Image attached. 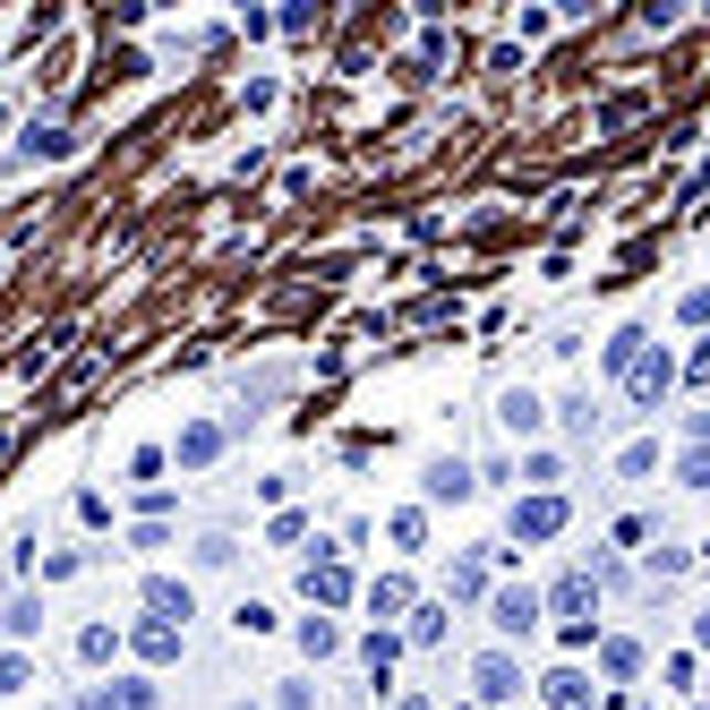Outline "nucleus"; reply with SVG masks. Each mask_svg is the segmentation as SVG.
I'll return each mask as SVG.
<instances>
[{"label": "nucleus", "instance_id": "obj_1", "mask_svg": "<svg viewBox=\"0 0 710 710\" xmlns=\"http://www.w3.org/2000/svg\"><path fill=\"white\" fill-rule=\"evenodd\" d=\"M488 608H497V634H531V625H540V608H549V599H540L531 582H514V591H488Z\"/></svg>", "mask_w": 710, "mask_h": 710}, {"label": "nucleus", "instance_id": "obj_2", "mask_svg": "<svg viewBox=\"0 0 710 710\" xmlns=\"http://www.w3.org/2000/svg\"><path fill=\"white\" fill-rule=\"evenodd\" d=\"M565 531V497H522L514 505V540H556Z\"/></svg>", "mask_w": 710, "mask_h": 710}, {"label": "nucleus", "instance_id": "obj_3", "mask_svg": "<svg viewBox=\"0 0 710 710\" xmlns=\"http://www.w3.org/2000/svg\"><path fill=\"white\" fill-rule=\"evenodd\" d=\"M471 677H480V702H514V693H522V668L505 659V650H488Z\"/></svg>", "mask_w": 710, "mask_h": 710}, {"label": "nucleus", "instance_id": "obj_4", "mask_svg": "<svg viewBox=\"0 0 710 710\" xmlns=\"http://www.w3.org/2000/svg\"><path fill=\"white\" fill-rule=\"evenodd\" d=\"M549 608L565 616V625H582V616L599 608V582H591V574H565V582H556V591H549Z\"/></svg>", "mask_w": 710, "mask_h": 710}, {"label": "nucleus", "instance_id": "obj_5", "mask_svg": "<svg viewBox=\"0 0 710 710\" xmlns=\"http://www.w3.org/2000/svg\"><path fill=\"white\" fill-rule=\"evenodd\" d=\"M471 462H428V505H462V497H471Z\"/></svg>", "mask_w": 710, "mask_h": 710}, {"label": "nucleus", "instance_id": "obj_6", "mask_svg": "<svg viewBox=\"0 0 710 710\" xmlns=\"http://www.w3.org/2000/svg\"><path fill=\"white\" fill-rule=\"evenodd\" d=\"M146 608H155L163 625H189V608H197V599H189V582H171V574H155V582H146Z\"/></svg>", "mask_w": 710, "mask_h": 710}, {"label": "nucleus", "instance_id": "obj_7", "mask_svg": "<svg viewBox=\"0 0 710 710\" xmlns=\"http://www.w3.org/2000/svg\"><path fill=\"white\" fill-rule=\"evenodd\" d=\"M668 386H677V359H668V352H659V359H643V368L625 377V394H634L643 411H650V403H659V394H668Z\"/></svg>", "mask_w": 710, "mask_h": 710}, {"label": "nucleus", "instance_id": "obj_8", "mask_svg": "<svg viewBox=\"0 0 710 710\" xmlns=\"http://www.w3.org/2000/svg\"><path fill=\"white\" fill-rule=\"evenodd\" d=\"M300 591H309V599H325V608H343V599H352V574H343V565H309V574H300Z\"/></svg>", "mask_w": 710, "mask_h": 710}, {"label": "nucleus", "instance_id": "obj_9", "mask_svg": "<svg viewBox=\"0 0 710 710\" xmlns=\"http://www.w3.org/2000/svg\"><path fill=\"white\" fill-rule=\"evenodd\" d=\"M643 343H650V334H643V325H616V343H608V368H616V377H634V368H643Z\"/></svg>", "mask_w": 710, "mask_h": 710}, {"label": "nucleus", "instance_id": "obj_10", "mask_svg": "<svg viewBox=\"0 0 710 710\" xmlns=\"http://www.w3.org/2000/svg\"><path fill=\"white\" fill-rule=\"evenodd\" d=\"M549 710H591V677H582V668H556L549 677Z\"/></svg>", "mask_w": 710, "mask_h": 710}, {"label": "nucleus", "instance_id": "obj_11", "mask_svg": "<svg viewBox=\"0 0 710 710\" xmlns=\"http://www.w3.org/2000/svg\"><path fill=\"white\" fill-rule=\"evenodd\" d=\"M368 608H377V616H411L420 599H411V582H403V574H386V582H368Z\"/></svg>", "mask_w": 710, "mask_h": 710}, {"label": "nucleus", "instance_id": "obj_12", "mask_svg": "<svg viewBox=\"0 0 710 710\" xmlns=\"http://www.w3.org/2000/svg\"><path fill=\"white\" fill-rule=\"evenodd\" d=\"M497 420L514 428V437H540V394H531V386H514V394H505V411H497Z\"/></svg>", "mask_w": 710, "mask_h": 710}, {"label": "nucleus", "instance_id": "obj_13", "mask_svg": "<svg viewBox=\"0 0 710 710\" xmlns=\"http://www.w3.org/2000/svg\"><path fill=\"white\" fill-rule=\"evenodd\" d=\"M129 643L146 650V659H180V625H163V616H155V625H137Z\"/></svg>", "mask_w": 710, "mask_h": 710}, {"label": "nucleus", "instance_id": "obj_14", "mask_svg": "<svg viewBox=\"0 0 710 710\" xmlns=\"http://www.w3.org/2000/svg\"><path fill=\"white\" fill-rule=\"evenodd\" d=\"M446 591L453 599H488V556H462V565L446 574Z\"/></svg>", "mask_w": 710, "mask_h": 710}, {"label": "nucleus", "instance_id": "obj_15", "mask_svg": "<svg viewBox=\"0 0 710 710\" xmlns=\"http://www.w3.org/2000/svg\"><path fill=\"white\" fill-rule=\"evenodd\" d=\"M27 155H34V163H61V155H69V129H52V121H27Z\"/></svg>", "mask_w": 710, "mask_h": 710}, {"label": "nucleus", "instance_id": "obj_16", "mask_svg": "<svg viewBox=\"0 0 710 710\" xmlns=\"http://www.w3.org/2000/svg\"><path fill=\"white\" fill-rule=\"evenodd\" d=\"M112 650H121V625H86V634H77V659H86V668H103Z\"/></svg>", "mask_w": 710, "mask_h": 710}, {"label": "nucleus", "instance_id": "obj_17", "mask_svg": "<svg viewBox=\"0 0 710 710\" xmlns=\"http://www.w3.org/2000/svg\"><path fill=\"white\" fill-rule=\"evenodd\" d=\"M0 625H9L18 643H34V634H43V599H9V616H0Z\"/></svg>", "mask_w": 710, "mask_h": 710}, {"label": "nucleus", "instance_id": "obj_18", "mask_svg": "<svg viewBox=\"0 0 710 710\" xmlns=\"http://www.w3.org/2000/svg\"><path fill=\"white\" fill-rule=\"evenodd\" d=\"M215 453H223V428H189V437H180V462H215Z\"/></svg>", "mask_w": 710, "mask_h": 710}, {"label": "nucleus", "instance_id": "obj_19", "mask_svg": "<svg viewBox=\"0 0 710 710\" xmlns=\"http://www.w3.org/2000/svg\"><path fill=\"white\" fill-rule=\"evenodd\" d=\"M599 659H608V677H616V685H634V677H643V650H634V643H608Z\"/></svg>", "mask_w": 710, "mask_h": 710}, {"label": "nucleus", "instance_id": "obj_20", "mask_svg": "<svg viewBox=\"0 0 710 710\" xmlns=\"http://www.w3.org/2000/svg\"><path fill=\"white\" fill-rule=\"evenodd\" d=\"M300 650H309V659H325V650H343V634H334L325 616H309V625H300Z\"/></svg>", "mask_w": 710, "mask_h": 710}, {"label": "nucleus", "instance_id": "obj_21", "mask_svg": "<svg viewBox=\"0 0 710 710\" xmlns=\"http://www.w3.org/2000/svg\"><path fill=\"white\" fill-rule=\"evenodd\" d=\"M420 531H428V514H420V505H403V514H394V549H420Z\"/></svg>", "mask_w": 710, "mask_h": 710}, {"label": "nucleus", "instance_id": "obj_22", "mask_svg": "<svg viewBox=\"0 0 710 710\" xmlns=\"http://www.w3.org/2000/svg\"><path fill=\"white\" fill-rule=\"evenodd\" d=\"M411 643H446V608H411Z\"/></svg>", "mask_w": 710, "mask_h": 710}, {"label": "nucleus", "instance_id": "obj_23", "mask_svg": "<svg viewBox=\"0 0 710 710\" xmlns=\"http://www.w3.org/2000/svg\"><path fill=\"white\" fill-rule=\"evenodd\" d=\"M34 685V659H0V693H27Z\"/></svg>", "mask_w": 710, "mask_h": 710}, {"label": "nucleus", "instance_id": "obj_24", "mask_svg": "<svg viewBox=\"0 0 710 710\" xmlns=\"http://www.w3.org/2000/svg\"><path fill=\"white\" fill-rule=\"evenodd\" d=\"M565 428H574V437H591V428H599V411H591V394H574V403H565Z\"/></svg>", "mask_w": 710, "mask_h": 710}, {"label": "nucleus", "instance_id": "obj_25", "mask_svg": "<svg viewBox=\"0 0 710 710\" xmlns=\"http://www.w3.org/2000/svg\"><path fill=\"white\" fill-rule=\"evenodd\" d=\"M112 702H121V710H155V685H146V677H129L121 693H112Z\"/></svg>", "mask_w": 710, "mask_h": 710}, {"label": "nucleus", "instance_id": "obj_26", "mask_svg": "<svg viewBox=\"0 0 710 710\" xmlns=\"http://www.w3.org/2000/svg\"><path fill=\"white\" fill-rule=\"evenodd\" d=\"M685 377H693V386H710V343L693 352V368H685Z\"/></svg>", "mask_w": 710, "mask_h": 710}, {"label": "nucleus", "instance_id": "obj_27", "mask_svg": "<svg viewBox=\"0 0 710 710\" xmlns=\"http://www.w3.org/2000/svg\"><path fill=\"white\" fill-rule=\"evenodd\" d=\"M77 710H121V702H112V685H95V693H86Z\"/></svg>", "mask_w": 710, "mask_h": 710}, {"label": "nucleus", "instance_id": "obj_28", "mask_svg": "<svg viewBox=\"0 0 710 710\" xmlns=\"http://www.w3.org/2000/svg\"><path fill=\"white\" fill-rule=\"evenodd\" d=\"M693 437H710V411H693Z\"/></svg>", "mask_w": 710, "mask_h": 710}, {"label": "nucleus", "instance_id": "obj_29", "mask_svg": "<svg viewBox=\"0 0 710 710\" xmlns=\"http://www.w3.org/2000/svg\"><path fill=\"white\" fill-rule=\"evenodd\" d=\"M693 634H702V650H710V616H702V625H693Z\"/></svg>", "mask_w": 710, "mask_h": 710}, {"label": "nucleus", "instance_id": "obj_30", "mask_svg": "<svg viewBox=\"0 0 710 710\" xmlns=\"http://www.w3.org/2000/svg\"><path fill=\"white\" fill-rule=\"evenodd\" d=\"M394 710H428V702H394Z\"/></svg>", "mask_w": 710, "mask_h": 710}, {"label": "nucleus", "instance_id": "obj_31", "mask_svg": "<svg viewBox=\"0 0 710 710\" xmlns=\"http://www.w3.org/2000/svg\"><path fill=\"white\" fill-rule=\"evenodd\" d=\"M616 710H643V702H616Z\"/></svg>", "mask_w": 710, "mask_h": 710}, {"label": "nucleus", "instance_id": "obj_32", "mask_svg": "<svg viewBox=\"0 0 710 710\" xmlns=\"http://www.w3.org/2000/svg\"><path fill=\"white\" fill-rule=\"evenodd\" d=\"M240 710H249V702H240Z\"/></svg>", "mask_w": 710, "mask_h": 710}]
</instances>
